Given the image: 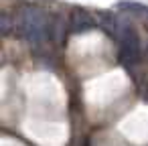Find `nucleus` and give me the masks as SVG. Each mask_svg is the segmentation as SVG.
<instances>
[{
    "instance_id": "20e7f679",
    "label": "nucleus",
    "mask_w": 148,
    "mask_h": 146,
    "mask_svg": "<svg viewBox=\"0 0 148 146\" xmlns=\"http://www.w3.org/2000/svg\"><path fill=\"white\" fill-rule=\"evenodd\" d=\"M2 31H4V33H10V21H8L6 14L2 16Z\"/></svg>"
},
{
    "instance_id": "f03ea898",
    "label": "nucleus",
    "mask_w": 148,
    "mask_h": 146,
    "mask_svg": "<svg viewBox=\"0 0 148 146\" xmlns=\"http://www.w3.org/2000/svg\"><path fill=\"white\" fill-rule=\"evenodd\" d=\"M93 27H97V16L89 14L87 10H73L71 16H69V29L71 33H85V31H91Z\"/></svg>"
},
{
    "instance_id": "f257e3e1",
    "label": "nucleus",
    "mask_w": 148,
    "mask_h": 146,
    "mask_svg": "<svg viewBox=\"0 0 148 146\" xmlns=\"http://www.w3.org/2000/svg\"><path fill=\"white\" fill-rule=\"evenodd\" d=\"M14 29L31 45H41L53 35V21L35 6H23L14 16Z\"/></svg>"
},
{
    "instance_id": "7ed1b4c3",
    "label": "nucleus",
    "mask_w": 148,
    "mask_h": 146,
    "mask_svg": "<svg viewBox=\"0 0 148 146\" xmlns=\"http://www.w3.org/2000/svg\"><path fill=\"white\" fill-rule=\"evenodd\" d=\"M120 6L124 10H128V12H134V14H140V16H148V6H144V4H138V2H122Z\"/></svg>"
}]
</instances>
